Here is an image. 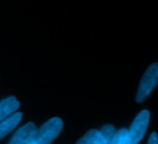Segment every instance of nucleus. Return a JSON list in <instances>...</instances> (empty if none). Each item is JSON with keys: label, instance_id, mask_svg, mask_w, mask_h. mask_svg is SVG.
<instances>
[{"label": "nucleus", "instance_id": "nucleus-3", "mask_svg": "<svg viewBox=\"0 0 158 144\" xmlns=\"http://www.w3.org/2000/svg\"><path fill=\"white\" fill-rule=\"evenodd\" d=\"M150 113L148 110H143L134 119L128 131L127 144H138L143 138L149 124Z\"/></svg>", "mask_w": 158, "mask_h": 144}, {"label": "nucleus", "instance_id": "nucleus-7", "mask_svg": "<svg viewBox=\"0 0 158 144\" xmlns=\"http://www.w3.org/2000/svg\"><path fill=\"white\" fill-rule=\"evenodd\" d=\"M76 144H107V141L99 130H91L82 138H81Z\"/></svg>", "mask_w": 158, "mask_h": 144}, {"label": "nucleus", "instance_id": "nucleus-9", "mask_svg": "<svg viewBox=\"0 0 158 144\" xmlns=\"http://www.w3.org/2000/svg\"><path fill=\"white\" fill-rule=\"evenodd\" d=\"M101 132V134L104 136V138L107 141V142L112 139V137L115 135L116 133V129L115 127L111 126V125H106L101 130H99Z\"/></svg>", "mask_w": 158, "mask_h": 144}, {"label": "nucleus", "instance_id": "nucleus-10", "mask_svg": "<svg viewBox=\"0 0 158 144\" xmlns=\"http://www.w3.org/2000/svg\"><path fill=\"white\" fill-rule=\"evenodd\" d=\"M158 143V139H157V135L156 132H153L152 135L150 136L149 138V142H148V144H157Z\"/></svg>", "mask_w": 158, "mask_h": 144}, {"label": "nucleus", "instance_id": "nucleus-8", "mask_svg": "<svg viewBox=\"0 0 158 144\" xmlns=\"http://www.w3.org/2000/svg\"><path fill=\"white\" fill-rule=\"evenodd\" d=\"M127 137L128 130L126 129L119 130L118 131H116L115 135L107 142V144H127Z\"/></svg>", "mask_w": 158, "mask_h": 144}, {"label": "nucleus", "instance_id": "nucleus-6", "mask_svg": "<svg viewBox=\"0 0 158 144\" xmlns=\"http://www.w3.org/2000/svg\"><path fill=\"white\" fill-rule=\"evenodd\" d=\"M19 107V102L14 96L7 97L0 102V121L10 116Z\"/></svg>", "mask_w": 158, "mask_h": 144}, {"label": "nucleus", "instance_id": "nucleus-2", "mask_svg": "<svg viewBox=\"0 0 158 144\" xmlns=\"http://www.w3.org/2000/svg\"><path fill=\"white\" fill-rule=\"evenodd\" d=\"M158 80V65L157 63H153L147 68L146 72L143 76L140 83L138 93L136 96V101L138 103L143 102L149 94L156 88Z\"/></svg>", "mask_w": 158, "mask_h": 144}, {"label": "nucleus", "instance_id": "nucleus-5", "mask_svg": "<svg viewBox=\"0 0 158 144\" xmlns=\"http://www.w3.org/2000/svg\"><path fill=\"white\" fill-rule=\"evenodd\" d=\"M22 117V114L20 112L15 113L8 116L5 119L0 121V140H2L4 137H6L9 132H11L20 122Z\"/></svg>", "mask_w": 158, "mask_h": 144}, {"label": "nucleus", "instance_id": "nucleus-4", "mask_svg": "<svg viewBox=\"0 0 158 144\" xmlns=\"http://www.w3.org/2000/svg\"><path fill=\"white\" fill-rule=\"evenodd\" d=\"M37 128L32 122L20 128L11 138L8 144H32V140Z\"/></svg>", "mask_w": 158, "mask_h": 144}, {"label": "nucleus", "instance_id": "nucleus-1", "mask_svg": "<svg viewBox=\"0 0 158 144\" xmlns=\"http://www.w3.org/2000/svg\"><path fill=\"white\" fill-rule=\"evenodd\" d=\"M63 121L59 117H53L36 130L32 144H50L61 132Z\"/></svg>", "mask_w": 158, "mask_h": 144}]
</instances>
